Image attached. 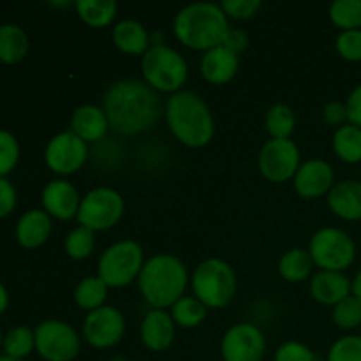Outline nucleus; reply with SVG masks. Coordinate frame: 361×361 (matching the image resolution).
<instances>
[{"label": "nucleus", "mask_w": 361, "mask_h": 361, "mask_svg": "<svg viewBox=\"0 0 361 361\" xmlns=\"http://www.w3.org/2000/svg\"><path fill=\"white\" fill-rule=\"evenodd\" d=\"M102 109L109 129L123 136L147 133L162 115L157 92L136 78H123L109 85L102 97Z\"/></svg>", "instance_id": "nucleus-1"}, {"label": "nucleus", "mask_w": 361, "mask_h": 361, "mask_svg": "<svg viewBox=\"0 0 361 361\" xmlns=\"http://www.w3.org/2000/svg\"><path fill=\"white\" fill-rule=\"evenodd\" d=\"M164 116L176 141L187 148H203L215 136V120L207 102L197 94L180 90L168 99Z\"/></svg>", "instance_id": "nucleus-2"}, {"label": "nucleus", "mask_w": 361, "mask_h": 361, "mask_svg": "<svg viewBox=\"0 0 361 361\" xmlns=\"http://www.w3.org/2000/svg\"><path fill=\"white\" fill-rule=\"evenodd\" d=\"M229 28V18L221 4L212 2L189 4L180 9L173 20L175 37L185 48L204 53L222 46Z\"/></svg>", "instance_id": "nucleus-3"}, {"label": "nucleus", "mask_w": 361, "mask_h": 361, "mask_svg": "<svg viewBox=\"0 0 361 361\" xmlns=\"http://www.w3.org/2000/svg\"><path fill=\"white\" fill-rule=\"evenodd\" d=\"M189 282V270L180 257L173 254H155L145 261L137 288L152 309L166 310L185 296Z\"/></svg>", "instance_id": "nucleus-4"}, {"label": "nucleus", "mask_w": 361, "mask_h": 361, "mask_svg": "<svg viewBox=\"0 0 361 361\" xmlns=\"http://www.w3.org/2000/svg\"><path fill=\"white\" fill-rule=\"evenodd\" d=\"M194 296L210 309H224L233 302L238 289L236 274L224 259L208 257L201 261L190 279Z\"/></svg>", "instance_id": "nucleus-5"}, {"label": "nucleus", "mask_w": 361, "mask_h": 361, "mask_svg": "<svg viewBox=\"0 0 361 361\" xmlns=\"http://www.w3.org/2000/svg\"><path fill=\"white\" fill-rule=\"evenodd\" d=\"M141 74L143 81L155 92L176 94L183 90L189 66L187 60L168 44H152L150 49L141 56Z\"/></svg>", "instance_id": "nucleus-6"}, {"label": "nucleus", "mask_w": 361, "mask_h": 361, "mask_svg": "<svg viewBox=\"0 0 361 361\" xmlns=\"http://www.w3.org/2000/svg\"><path fill=\"white\" fill-rule=\"evenodd\" d=\"M143 267V247L134 240H120V242L111 243L101 254L97 263V275L109 289H120L137 282Z\"/></svg>", "instance_id": "nucleus-7"}, {"label": "nucleus", "mask_w": 361, "mask_h": 361, "mask_svg": "<svg viewBox=\"0 0 361 361\" xmlns=\"http://www.w3.org/2000/svg\"><path fill=\"white\" fill-rule=\"evenodd\" d=\"M309 254L314 267L344 274L356 259V243L344 229L328 226L314 233L309 243Z\"/></svg>", "instance_id": "nucleus-8"}, {"label": "nucleus", "mask_w": 361, "mask_h": 361, "mask_svg": "<svg viewBox=\"0 0 361 361\" xmlns=\"http://www.w3.org/2000/svg\"><path fill=\"white\" fill-rule=\"evenodd\" d=\"M126 201L118 190L111 187H95L81 197L78 222L94 233L108 231L122 221Z\"/></svg>", "instance_id": "nucleus-9"}, {"label": "nucleus", "mask_w": 361, "mask_h": 361, "mask_svg": "<svg viewBox=\"0 0 361 361\" xmlns=\"http://www.w3.org/2000/svg\"><path fill=\"white\" fill-rule=\"evenodd\" d=\"M35 349L46 361H74L81 351V337L69 323L49 319L34 330Z\"/></svg>", "instance_id": "nucleus-10"}, {"label": "nucleus", "mask_w": 361, "mask_h": 361, "mask_svg": "<svg viewBox=\"0 0 361 361\" xmlns=\"http://www.w3.org/2000/svg\"><path fill=\"white\" fill-rule=\"evenodd\" d=\"M302 166L298 145L293 140H270L261 147L257 155V168L261 175L274 183L295 178Z\"/></svg>", "instance_id": "nucleus-11"}, {"label": "nucleus", "mask_w": 361, "mask_h": 361, "mask_svg": "<svg viewBox=\"0 0 361 361\" xmlns=\"http://www.w3.org/2000/svg\"><path fill=\"white\" fill-rule=\"evenodd\" d=\"M126 326V316L116 307L104 305L87 314L83 338L94 349H111L122 342Z\"/></svg>", "instance_id": "nucleus-12"}, {"label": "nucleus", "mask_w": 361, "mask_h": 361, "mask_svg": "<svg viewBox=\"0 0 361 361\" xmlns=\"http://www.w3.org/2000/svg\"><path fill=\"white\" fill-rule=\"evenodd\" d=\"M87 159L88 145L83 140H80L73 130H63V133L55 134L46 145V166L56 175H74L83 168Z\"/></svg>", "instance_id": "nucleus-13"}, {"label": "nucleus", "mask_w": 361, "mask_h": 361, "mask_svg": "<svg viewBox=\"0 0 361 361\" xmlns=\"http://www.w3.org/2000/svg\"><path fill=\"white\" fill-rule=\"evenodd\" d=\"M267 355V338L261 328L252 323L233 324L221 341L224 361H263Z\"/></svg>", "instance_id": "nucleus-14"}, {"label": "nucleus", "mask_w": 361, "mask_h": 361, "mask_svg": "<svg viewBox=\"0 0 361 361\" xmlns=\"http://www.w3.org/2000/svg\"><path fill=\"white\" fill-rule=\"evenodd\" d=\"M296 194L303 200H319L328 196L335 185V171L330 162L323 159H310L303 162L293 178Z\"/></svg>", "instance_id": "nucleus-15"}, {"label": "nucleus", "mask_w": 361, "mask_h": 361, "mask_svg": "<svg viewBox=\"0 0 361 361\" xmlns=\"http://www.w3.org/2000/svg\"><path fill=\"white\" fill-rule=\"evenodd\" d=\"M42 207L49 217L59 221H71L78 217L81 196L76 187L67 180H51L42 190Z\"/></svg>", "instance_id": "nucleus-16"}, {"label": "nucleus", "mask_w": 361, "mask_h": 361, "mask_svg": "<svg viewBox=\"0 0 361 361\" xmlns=\"http://www.w3.org/2000/svg\"><path fill=\"white\" fill-rule=\"evenodd\" d=\"M175 335L176 324L171 319V314L159 309H152L145 314L140 324V338L148 351L162 353L169 349Z\"/></svg>", "instance_id": "nucleus-17"}, {"label": "nucleus", "mask_w": 361, "mask_h": 361, "mask_svg": "<svg viewBox=\"0 0 361 361\" xmlns=\"http://www.w3.org/2000/svg\"><path fill=\"white\" fill-rule=\"evenodd\" d=\"M328 208L335 217L348 222L361 221V182L341 180L326 196Z\"/></svg>", "instance_id": "nucleus-18"}, {"label": "nucleus", "mask_w": 361, "mask_h": 361, "mask_svg": "<svg viewBox=\"0 0 361 361\" xmlns=\"http://www.w3.org/2000/svg\"><path fill=\"white\" fill-rule=\"evenodd\" d=\"M240 55L233 53L226 46L210 49L201 59V74L212 85H226L238 74Z\"/></svg>", "instance_id": "nucleus-19"}, {"label": "nucleus", "mask_w": 361, "mask_h": 361, "mask_svg": "<svg viewBox=\"0 0 361 361\" xmlns=\"http://www.w3.org/2000/svg\"><path fill=\"white\" fill-rule=\"evenodd\" d=\"M310 295L321 305L335 307L351 296V281L342 271L319 270L310 281Z\"/></svg>", "instance_id": "nucleus-20"}, {"label": "nucleus", "mask_w": 361, "mask_h": 361, "mask_svg": "<svg viewBox=\"0 0 361 361\" xmlns=\"http://www.w3.org/2000/svg\"><path fill=\"white\" fill-rule=\"evenodd\" d=\"M71 130L85 143H97L108 134L109 122L102 106L83 104L74 109Z\"/></svg>", "instance_id": "nucleus-21"}, {"label": "nucleus", "mask_w": 361, "mask_h": 361, "mask_svg": "<svg viewBox=\"0 0 361 361\" xmlns=\"http://www.w3.org/2000/svg\"><path fill=\"white\" fill-rule=\"evenodd\" d=\"M51 229V217L44 210H30L18 221L16 240L25 249H37L48 242Z\"/></svg>", "instance_id": "nucleus-22"}, {"label": "nucleus", "mask_w": 361, "mask_h": 361, "mask_svg": "<svg viewBox=\"0 0 361 361\" xmlns=\"http://www.w3.org/2000/svg\"><path fill=\"white\" fill-rule=\"evenodd\" d=\"M113 44L126 55L143 56L150 49V34L137 20H122L113 27Z\"/></svg>", "instance_id": "nucleus-23"}, {"label": "nucleus", "mask_w": 361, "mask_h": 361, "mask_svg": "<svg viewBox=\"0 0 361 361\" xmlns=\"http://www.w3.org/2000/svg\"><path fill=\"white\" fill-rule=\"evenodd\" d=\"M74 7L80 20L94 28L109 27L118 14L115 0H78Z\"/></svg>", "instance_id": "nucleus-24"}, {"label": "nucleus", "mask_w": 361, "mask_h": 361, "mask_svg": "<svg viewBox=\"0 0 361 361\" xmlns=\"http://www.w3.org/2000/svg\"><path fill=\"white\" fill-rule=\"evenodd\" d=\"M28 37L18 25L7 23L0 27V62L18 63L27 56Z\"/></svg>", "instance_id": "nucleus-25"}, {"label": "nucleus", "mask_w": 361, "mask_h": 361, "mask_svg": "<svg viewBox=\"0 0 361 361\" xmlns=\"http://www.w3.org/2000/svg\"><path fill=\"white\" fill-rule=\"evenodd\" d=\"M314 268V261L310 257L309 250L300 249H289L288 252L282 254L281 261H279V274L284 281L288 282H303L310 277Z\"/></svg>", "instance_id": "nucleus-26"}, {"label": "nucleus", "mask_w": 361, "mask_h": 361, "mask_svg": "<svg viewBox=\"0 0 361 361\" xmlns=\"http://www.w3.org/2000/svg\"><path fill=\"white\" fill-rule=\"evenodd\" d=\"M334 152L345 164L361 162V129L345 123L334 133Z\"/></svg>", "instance_id": "nucleus-27"}, {"label": "nucleus", "mask_w": 361, "mask_h": 361, "mask_svg": "<svg viewBox=\"0 0 361 361\" xmlns=\"http://www.w3.org/2000/svg\"><path fill=\"white\" fill-rule=\"evenodd\" d=\"M108 291L109 288L99 275L85 277L83 281L78 282L76 289H74V303L81 310L92 312V310H97L101 307H104Z\"/></svg>", "instance_id": "nucleus-28"}, {"label": "nucleus", "mask_w": 361, "mask_h": 361, "mask_svg": "<svg viewBox=\"0 0 361 361\" xmlns=\"http://www.w3.org/2000/svg\"><path fill=\"white\" fill-rule=\"evenodd\" d=\"M264 129L270 140H291L296 129L295 111L288 104H274L264 115Z\"/></svg>", "instance_id": "nucleus-29"}, {"label": "nucleus", "mask_w": 361, "mask_h": 361, "mask_svg": "<svg viewBox=\"0 0 361 361\" xmlns=\"http://www.w3.org/2000/svg\"><path fill=\"white\" fill-rule=\"evenodd\" d=\"M208 316V309L196 298V296H182L175 305L171 307V319L176 326L197 328Z\"/></svg>", "instance_id": "nucleus-30"}, {"label": "nucleus", "mask_w": 361, "mask_h": 361, "mask_svg": "<svg viewBox=\"0 0 361 361\" xmlns=\"http://www.w3.org/2000/svg\"><path fill=\"white\" fill-rule=\"evenodd\" d=\"M328 16L341 32L361 30V0H335Z\"/></svg>", "instance_id": "nucleus-31"}, {"label": "nucleus", "mask_w": 361, "mask_h": 361, "mask_svg": "<svg viewBox=\"0 0 361 361\" xmlns=\"http://www.w3.org/2000/svg\"><path fill=\"white\" fill-rule=\"evenodd\" d=\"M95 249V233L92 229L78 226L63 240V250L71 259L83 261L94 254Z\"/></svg>", "instance_id": "nucleus-32"}, {"label": "nucleus", "mask_w": 361, "mask_h": 361, "mask_svg": "<svg viewBox=\"0 0 361 361\" xmlns=\"http://www.w3.org/2000/svg\"><path fill=\"white\" fill-rule=\"evenodd\" d=\"M35 349V334L27 326L13 328L4 337V351L11 358L23 360Z\"/></svg>", "instance_id": "nucleus-33"}, {"label": "nucleus", "mask_w": 361, "mask_h": 361, "mask_svg": "<svg viewBox=\"0 0 361 361\" xmlns=\"http://www.w3.org/2000/svg\"><path fill=\"white\" fill-rule=\"evenodd\" d=\"M331 319H334L335 326L341 328V330H356L361 326V302L353 295L348 296L334 307Z\"/></svg>", "instance_id": "nucleus-34"}, {"label": "nucleus", "mask_w": 361, "mask_h": 361, "mask_svg": "<svg viewBox=\"0 0 361 361\" xmlns=\"http://www.w3.org/2000/svg\"><path fill=\"white\" fill-rule=\"evenodd\" d=\"M326 361H361V335H344L331 344Z\"/></svg>", "instance_id": "nucleus-35"}, {"label": "nucleus", "mask_w": 361, "mask_h": 361, "mask_svg": "<svg viewBox=\"0 0 361 361\" xmlns=\"http://www.w3.org/2000/svg\"><path fill=\"white\" fill-rule=\"evenodd\" d=\"M20 161V143L7 130L0 129V178L9 175Z\"/></svg>", "instance_id": "nucleus-36"}, {"label": "nucleus", "mask_w": 361, "mask_h": 361, "mask_svg": "<svg viewBox=\"0 0 361 361\" xmlns=\"http://www.w3.org/2000/svg\"><path fill=\"white\" fill-rule=\"evenodd\" d=\"M335 48L348 62H361V30L341 32L335 39Z\"/></svg>", "instance_id": "nucleus-37"}, {"label": "nucleus", "mask_w": 361, "mask_h": 361, "mask_svg": "<svg viewBox=\"0 0 361 361\" xmlns=\"http://www.w3.org/2000/svg\"><path fill=\"white\" fill-rule=\"evenodd\" d=\"M274 361H316V355L309 345L289 341L279 345L274 355Z\"/></svg>", "instance_id": "nucleus-38"}, {"label": "nucleus", "mask_w": 361, "mask_h": 361, "mask_svg": "<svg viewBox=\"0 0 361 361\" xmlns=\"http://www.w3.org/2000/svg\"><path fill=\"white\" fill-rule=\"evenodd\" d=\"M222 11L233 20H249L259 11V0H222Z\"/></svg>", "instance_id": "nucleus-39"}, {"label": "nucleus", "mask_w": 361, "mask_h": 361, "mask_svg": "<svg viewBox=\"0 0 361 361\" xmlns=\"http://www.w3.org/2000/svg\"><path fill=\"white\" fill-rule=\"evenodd\" d=\"M323 118L328 126L334 127H342L345 123H349V116H348V106L345 102L341 101H331L324 106L323 109Z\"/></svg>", "instance_id": "nucleus-40"}, {"label": "nucleus", "mask_w": 361, "mask_h": 361, "mask_svg": "<svg viewBox=\"0 0 361 361\" xmlns=\"http://www.w3.org/2000/svg\"><path fill=\"white\" fill-rule=\"evenodd\" d=\"M14 207H16V190L6 178H0V219L7 217Z\"/></svg>", "instance_id": "nucleus-41"}, {"label": "nucleus", "mask_w": 361, "mask_h": 361, "mask_svg": "<svg viewBox=\"0 0 361 361\" xmlns=\"http://www.w3.org/2000/svg\"><path fill=\"white\" fill-rule=\"evenodd\" d=\"M222 46H226V48L231 49L233 53L240 55V53L245 51L247 46H249V35L243 30H240V28H229Z\"/></svg>", "instance_id": "nucleus-42"}, {"label": "nucleus", "mask_w": 361, "mask_h": 361, "mask_svg": "<svg viewBox=\"0 0 361 361\" xmlns=\"http://www.w3.org/2000/svg\"><path fill=\"white\" fill-rule=\"evenodd\" d=\"M345 106H348L349 123H353V126L360 127L361 129V85L353 88L351 94L348 95Z\"/></svg>", "instance_id": "nucleus-43"}, {"label": "nucleus", "mask_w": 361, "mask_h": 361, "mask_svg": "<svg viewBox=\"0 0 361 361\" xmlns=\"http://www.w3.org/2000/svg\"><path fill=\"white\" fill-rule=\"evenodd\" d=\"M351 295L361 302V270L355 275V279L351 281Z\"/></svg>", "instance_id": "nucleus-44"}, {"label": "nucleus", "mask_w": 361, "mask_h": 361, "mask_svg": "<svg viewBox=\"0 0 361 361\" xmlns=\"http://www.w3.org/2000/svg\"><path fill=\"white\" fill-rule=\"evenodd\" d=\"M7 305H9V295H7V289L0 284V316L6 312Z\"/></svg>", "instance_id": "nucleus-45"}, {"label": "nucleus", "mask_w": 361, "mask_h": 361, "mask_svg": "<svg viewBox=\"0 0 361 361\" xmlns=\"http://www.w3.org/2000/svg\"><path fill=\"white\" fill-rule=\"evenodd\" d=\"M0 361H23V360H16V358H11V356H0Z\"/></svg>", "instance_id": "nucleus-46"}, {"label": "nucleus", "mask_w": 361, "mask_h": 361, "mask_svg": "<svg viewBox=\"0 0 361 361\" xmlns=\"http://www.w3.org/2000/svg\"><path fill=\"white\" fill-rule=\"evenodd\" d=\"M111 361H127V360L122 358V356H116V358H113Z\"/></svg>", "instance_id": "nucleus-47"}, {"label": "nucleus", "mask_w": 361, "mask_h": 361, "mask_svg": "<svg viewBox=\"0 0 361 361\" xmlns=\"http://www.w3.org/2000/svg\"><path fill=\"white\" fill-rule=\"evenodd\" d=\"M4 345V337H2V331H0V348Z\"/></svg>", "instance_id": "nucleus-48"}]
</instances>
